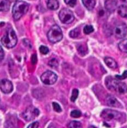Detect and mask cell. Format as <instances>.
Masks as SVG:
<instances>
[{
    "label": "cell",
    "mask_w": 127,
    "mask_h": 128,
    "mask_svg": "<svg viewBox=\"0 0 127 128\" xmlns=\"http://www.w3.org/2000/svg\"><path fill=\"white\" fill-rule=\"evenodd\" d=\"M105 84L107 88L111 91L116 92L118 94H123L127 92V86L126 84L121 82L117 78H114L111 76L106 78Z\"/></svg>",
    "instance_id": "cell-1"
},
{
    "label": "cell",
    "mask_w": 127,
    "mask_h": 128,
    "mask_svg": "<svg viewBox=\"0 0 127 128\" xmlns=\"http://www.w3.org/2000/svg\"><path fill=\"white\" fill-rule=\"evenodd\" d=\"M2 44L7 48H12L18 42V38L13 28H9L1 38Z\"/></svg>",
    "instance_id": "cell-2"
},
{
    "label": "cell",
    "mask_w": 127,
    "mask_h": 128,
    "mask_svg": "<svg viewBox=\"0 0 127 128\" xmlns=\"http://www.w3.org/2000/svg\"><path fill=\"white\" fill-rule=\"evenodd\" d=\"M29 9V4L23 1H19L14 4L12 14L15 20H19L21 17L27 12Z\"/></svg>",
    "instance_id": "cell-3"
},
{
    "label": "cell",
    "mask_w": 127,
    "mask_h": 128,
    "mask_svg": "<svg viewBox=\"0 0 127 128\" xmlns=\"http://www.w3.org/2000/svg\"><path fill=\"white\" fill-rule=\"evenodd\" d=\"M47 36L51 43H56L62 40L63 38L62 31L59 26L54 25L48 31Z\"/></svg>",
    "instance_id": "cell-4"
},
{
    "label": "cell",
    "mask_w": 127,
    "mask_h": 128,
    "mask_svg": "<svg viewBox=\"0 0 127 128\" xmlns=\"http://www.w3.org/2000/svg\"><path fill=\"white\" fill-rule=\"evenodd\" d=\"M101 117L106 121L120 120L123 118L122 113L110 109H105L101 113Z\"/></svg>",
    "instance_id": "cell-5"
},
{
    "label": "cell",
    "mask_w": 127,
    "mask_h": 128,
    "mask_svg": "<svg viewBox=\"0 0 127 128\" xmlns=\"http://www.w3.org/2000/svg\"><path fill=\"white\" fill-rule=\"evenodd\" d=\"M59 16L61 22L65 24H70L75 18L73 12L68 8H63L61 10Z\"/></svg>",
    "instance_id": "cell-6"
},
{
    "label": "cell",
    "mask_w": 127,
    "mask_h": 128,
    "mask_svg": "<svg viewBox=\"0 0 127 128\" xmlns=\"http://www.w3.org/2000/svg\"><path fill=\"white\" fill-rule=\"evenodd\" d=\"M42 82L47 85H53L57 80V76L54 72L47 71L43 73L40 77Z\"/></svg>",
    "instance_id": "cell-7"
},
{
    "label": "cell",
    "mask_w": 127,
    "mask_h": 128,
    "mask_svg": "<svg viewBox=\"0 0 127 128\" xmlns=\"http://www.w3.org/2000/svg\"><path fill=\"white\" fill-rule=\"evenodd\" d=\"M39 110L33 106H29L22 113V117L26 120L31 121L39 115Z\"/></svg>",
    "instance_id": "cell-8"
},
{
    "label": "cell",
    "mask_w": 127,
    "mask_h": 128,
    "mask_svg": "<svg viewBox=\"0 0 127 128\" xmlns=\"http://www.w3.org/2000/svg\"><path fill=\"white\" fill-rule=\"evenodd\" d=\"M115 37L121 39L125 37L127 34V25L124 22H119L115 25L114 29Z\"/></svg>",
    "instance_id": "cell-9"
},
{
    "label": "cell",
    "mask_w": 127,
    "mask_h": 128,
    "mask_svg": "<svg viewBox=\"0 0 127 128\" xmlns=\"http://www.w3.org/2000/svg\"><path fill=\"white\" fill-rule=\"evenodd\" d=\"M1 90L4 94H9L13 90L12 83L7 79L2 80H1Z\"/></svg>",
    "instance_id": "cell-10"
},
{
    "label": "cell",
    "mask_w": 127,
    "mask_h": 128,
    "mask_svg": "<svg viewBox=\"0 0 127 128\" xmlns=\"http://www.w3.org/2000/svg\"><path fill=\"white\" fill-rule=\"evenodd\" d=\"M117 7V0H106L105 2V8L109 12H114L116 10Z\"/></svg>",
    "instance_id": "cell-11"
},
{
    "label": "cell",
    "mask_w": 127,
    "mask_h": 128,
    "mask_svg": "<svg viewBox=\"0 0 127 128\" xmlns=\"http://www.w3.org/2000/svg\"><path fill=\"white\" fill-rule=\"evenodd\" d=\"M106 103H107L109 106L111 107H117L121 106L119 102L118 101L116 98L114 96L111 95H109L107 98H106Z\"/></svg>",
    "instance_id": "cell-12"
},
{
    "label": "cell",
    "mask_w": 127,
    "mask_h": 128,
    "mask_svg": "<svg viewBox=\"0 0 127 128\" xmlns=\"http://www.w3.org/2000/svg\"><path fill=\"white\" fill-rule=\"evenodd\" d=\"M47 5L49 10H57L59 7V2L57 0H47Z\"/></svg>",
    "instance_id": "cell-13"
},
{
    "label": "cell",
    "mask_w": 127,
    "mask_h": 128,
    "mask_svg": "<svg viewBox=\"0 0 127 128\" xmlns=\"http://www.w3.org/2000/svg\"><path fill=\"white\" fill-rule=\"evenodd\" d=\"M104 62L109 68H111L112 69H115L117 68V64L116 61L114 59L110 58V57H105L104 59Z\"/></svg>",
    "instance_id": "cell-14"
},
{
    "label": "cell",
    "mask_w": 127,
    "mask_h": 128,
    "mask_svg": "<svg viewBox=\"0 0 127 128\" xmlns=\"http://www.w3.org/2000/svg\"><path fill=\"white\" fill-rule=\"evenodd\" d=\"M82 1L85 7L89 10H93L96 5L95 0H82Z\"/></svg>",
    "instance_id": "cell-15"
},
{
    "label": "cell",
    "mask_w": 127,
    "mask_h": 128,
    "mask_svg": "<svg viewBox=\"0 0 127 128\" xmlns=\"http://www.w3.org/2000/svg\"><path fill=\"white\" fill-rule=\"evenodd\" d=\"M118 14L123 18H127V6L121 5L118 8Z\"/></svg>",
    "instance_id": "cell-16"
},
{
    "label": "cell",
    "mask_w": 127,
    "mask_h": 128,
    "mask_svg": "<svg viewBox=\"0 0 127 128\" xmlns=\"http://www.w3.org/2000/svg\"><path fill=\"white\" fill-rule=\"evenodd\" d=\"M10 6V2L8 0H2L1 2V11L7 12Z\"/></svg>",
    "instance_id": "cell-17"
},
{
    "label": "cell",
    "mask_w": 127,
    "mask_h": 128,
    "mask_svg": "<svg viewBox=\"0 0 127 128\" xmlns=\"http://www.w3.org/2000/svg\"><path fill=\"white\" fill-rule=\"evenodd\" d=\"M118 46L121 52L127 53V39H125L121 40L118 43Z\"/></svg>",
    "instance_id": "cell-18"
},
{
    "label": "cell",
    "mask_w": 127,
    "mask_h": 128,
    "mask_svg": "<svg viewBox=\"0 0 127 128\" xmlns=\"http://www.w3.org/2000/svg\"><path fill=\"white\" fill-rule=\"evenodd\" d=\"M68 128H82V125L78 121H72L68 124Z\"/></svg>",
    "instance_id": "cell-19"
},
{
    "label": "cell",
    "mask_w": 127,
    "mask_h": 128,
    "mask_svg": "<svg viewBox=\"0 0 127 128\" xmlns=\"http://www.w3.org/2000/svg\"><path fill=\"white\" fill-rule=\"evenodd\" d=\"M94 31V28L92 25H86L83 28V32L86 34H89Z\"/></svg>",
    "instance_id": "cell-20"
},
{
    "label": "cell",
    "mask_w": 127,
    "mask_h": 128,
    "mask_svg": "<svg viewBox=\"0 0 127 128\" xmlns=\"http://www.w3.org/2000/svg\"><path fill=\"white\" fill-rule=\"evenodd\" d=\"M79 90L78 89H74L72 91V94H71V96L70 98V100L72 102H75L77 99V97H78L79 95Z\"/></svg>",
    "instance_id": "cell-21"
},
{
    "label": "cell",
    "mask_w": 127,
    "mask_h": 128,
    "mask_svg": "<svg viewBox=\"0 0 127 128\" xmlns=\"http://www.w3.org/2000/svg\"><path fill=\"white\" fill-rule=\"evenodd\" d=\"M79 34H80V31L79 30V29L76 28L70 31V32H69V36H70L71 38H76L78 37Z\"/></svg>",
    "instance_id": "cell-22"
},
{
    "label": "cell",
    "mask_w": 127,
    "mask_h": 128,
    "mask_svg": "<svg viewBox=\"0 0 127 128\" xmlns=\"http://www.w3.org/2000/svg\"><path fill=\"white\" fill-rule=\"evenodd\" d=\"M70 116L71 117L74 118H79L81 116V112L79 110H73L71 112Z\"/></svg>",
    "instance_id": "cell-23"
},
{
    "label": "cell",
    "mask_w": 127,
    "mask_h": 128,
    "mask_svg": "<svg viewBox=\"0 0 127 128\" xmlns=\"http://www.w3.org/2000/svg\"><path fill=\"white\" fill-rule=\"evenodd\" d=\"M48 64L49 65L50 67H51L52 68H56L59 66L58 61H57L56 59H55V58L50 60V62H49Z\"/></svg>",
    "instance_id": "cell-24"
},
{
    "label": "cell",
    "mask_w": 127,
    "mask_h": 128,
    "mask_svg": "<svg viewBox=\"0 0 127 128\" xmlns=\"http://www.w3.org/2000/svg\"><path fill=\"white\" fill-rule=\"evenodd\" d=\"M39 51L42 54L46 55L49 53V49L47 46H41L39 47Z\"/></svg>",
    "instance_id": "cell-25"
},
{
    "label": "cell",
    "mask_w": 127,
    "mask_h": 128,
    "mask_svg": "<svg viewBox=\"0 0 127 128\" xmlns=\"http://www.w3.org/2000/svg\"><path fill=\"white\" fill-rule=\"evenodd\" d=\"M53 104V107L54 110H55L56 112L60 113L62 111L61 107L60 105L58 103L55 102H53V104Z\"/></svg>",
    "instance_id": "cell-26"
},
{
    "label": "cell",
    "mask_w": 127,
    "mask_h": 128,
    "mask_svg": "<svg viewBox=\"0 0 127 128\" xmlns=\"http://www.w3.org/2000/svg\"><path fill=\"white\" fill-rule=\"evenodd\" d=\"M115 77L118 80H122L126 79V78H127V70L125 71V72H123V74L122 75H116Z\"/></svg>",
    "instance_id": "cell-27"
},
{
    "label": "cell",
    "mask_w": 127,
    "mask_h": 128,
    "mask_svg": "<svg viewBox=\"0 0 127 128\" xmlns=\"http://www.w3.org/2000/svg\"><path fill=\"white\" fill-rule=\"evenodd\" d=\"M64 2L67 5L70 7H74L76 4V0H64Z\"/></svg>",
    "instance_id": "cell-28"
},
{
    "label": "cell",
    "mask_w": 127,
    "mask_h": 128,
    "mask_svg": "<svg viewBox=\"0 0 127 128\" xmlns=\"http://www.w3.org/2000/svg\"><path fill=\"white\" fill-rule=\"evenodd\" d=\"M77 49H78V51L79 53L81 55L86 54V49L84 48V46H81V45Z\"/></svg>",
    "instance_id": "cell-29"
},
{
    "label": "cell",
    "mask_w": 127,
    "mask_h": 128,
    "mask_svg": "<svg viewBox=\"0 0 127 128\" xmlns=\"http://www.w3.org/2000/svg\"><path fill=\"white\" fill-rule=\"evenodd\" d=\"M38 127L39 123L38 122H35L31 124L30 126L27 127V128H38Z\"/></svg>",
    "instance_id": "cell-30"
},
{
    "label": "cell",
    "mask_w": 127,
    "mask_h": 128,
    "mask_svg": "<svg viewBox=\"0 0 127 128\" xmlns=\"http://www.w3.org/2000/svg\"><path fill=\"white\" fill-rule=\"evenodd\" d=\"M31 61H32V62L33 64H35L37 62V56L36 54H34L32 55V56Z\"/></svg>",
    "instance_id": "cell-31"
},
{
    "label": "cell",
    "mask_w": 127,
    "mask_h": 128,
    "mask_svg": "<svg viewBox=\"0 0 127 128\" xmlns=\"http://www.w3.org/2000/svg\"><path fill=\"white\" fill-rule=\"evenodd\" d=\"M4 51L3 50V49L2 48V46H1V60L2 61L3 59L4 58Z\"/></svg>",
    "instance_id": "cell-32"
},
{
    "label": "cell",
    "mask_w": 127,
    "mask_h": 128,
    "mask_svg": "<svg viewBox=\"0 0 127 128\" xmlns=\"http://www.w3.org/2000/svg\"><path fill=\"white\" fill-rule=\"evenodd\" d=\"M48 128H57L56 127V126H55L53 124H50L48 126Z\"/></svg>",
    "instance_id": "cell-33"
},
{
    "label": "cell",
    "mask_w": 127,
    "mask_h": 128,
    "mask_svg": "<svg viewBox=\"0 0 127 128\" xmlns=\"http://www.w3.org/2000/svg\"><path fill=\"white\" fill-rule=\"evenodd\" d=\"M8 1H9V2L11 3V2H16L17 1H18V0H8Z\"/></svg>",
    "instance_id": "cell-34"
},
{
    "label": "cell",
    "mask_w": 127,
    "mask_h": 128,
    "mask_svg": "<svg viewBox=\"0 0 127 128\" xmlns=\"http://www.w3.org/2000/svg\"><path fill=\"white\" fill-rule=\"evenodd\" d=\"M88 128H97L95 127L94 126H90Z\"/></svg>",
    "instance_id": "cell-35"
},
{
    "label": "cell",
    "mask_w": 127,
    "mask_h": 128,
    "mask_svg": "<svg viewBox=\"0 0 127 128\" xmlns=\"http://www.w3.org/2000/svg\"><path fill=\"white\" fill-rule=\"evenodd\" d=\"M122 2H126V3H127V0H121Z\"/></svg>",
    "instance_id": "cell-36"
}]
</instances>
